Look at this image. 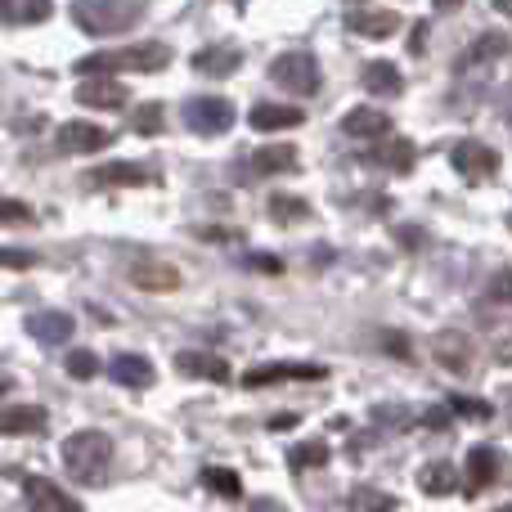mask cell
<instances>
[{
	"instance_id": "2",
	"label": "cell",
	"mask_w": 512,
	"mask_h": 512,
	"mask_svg": "<svg viewBox=\"0 0 512 512\" xmlns=\"http://www.w3.org/2000/svg\"><path fill=\"white\" fill-rule=\"evenodd\" d=\"M59 454H63L68 477L81 481V486H90V481H99L108 472V463H113V436L95 432V427H81V432H72L68 441H63Z\"/></svg>"
},
{
	"instance_id": "46",
	"label": "cell",
	"mask_w": 512,
	"mask_h": 512,
	"mask_svg": "<svg viewBox=\"0 0 512 512\" xmlns=\"http://www.w3.org/2000/svg\"><path fill=\"white\" fill-rule=\"evenodd\" d=\"M504 414H508V423H512V387H504Z\"/></svg>"
},
{
	"instance_id": "44",
	"label": "cell",
	"mask_w": 512,
	"mask_h": 512,
	"mask_svg": "<svg viewBox=\"0 0 512 512\" xmlns=\"http://www.w3.org/2000/svg\"><path fill=\"white\" fill-rule=\"evenodd\" d=\"M265 427H270V432H288V427H297V414H274Z\"/></svg>"
},
{
	"instance_id": "11",
	"label": "cell",
	"mask_w": 512,
	"mask_h": 512,
	"mask_svg": "<svg viewBox=\"0 0 512 512\" xmlns=\"http://www.w3.org/2000/svg\"><path fill=\"white\" fill-rule=\"evenodd\" d=\"M140 185H158L149 167L140 162H108V167H95L86 176V189H140Z\"/></svg>"
},
{
	"instance_id": "9",
	"label": "cell",
	"mask_w": 512,
	"mask_h": 512,
	"mask_svg": "<svg viewBox=\"0 0 512 512\" xmlns=\"http://www.w3.org/2000/svg\"><path fill=\"white\" fill-rule=\"evenodd\" d=\"M113 140L117 135L95 122H63L59 135H54V149L59 153H104Z\"/></svg>"
},
{
	"instance_id": "28",
	"label": "cell",
	"mask_w": 512,
	"mask_h": 512,
	"mask_svg": "<svg viewBox=\"0 0 512 512\" xmlns=\"http://www.w3.org/2000/svg\"><path fill=\"white\" fill-rule=\"evenodd\" d=\"M508 50H512V41H508L504 32H486V36H477V41L468 45V54H463V68H481V63H499Z\"/></svg>"
},
{
	"instance_id": "22",
	"label": "cell",
	"mask_w": 512,
	"mask_h": 512,
	"mask_svg": "<svg viewBox=\"0 0 512 512\" xmlns=\"http://www.w3.org/2000/svg\"><path fill=\"white\" fill-rule=\"evenodd\" d=\"M373 162L396 171V176H409L418 162V149H414V140H405V135H387V140H378V149H373Z\"/></svg>"
},
{
	"instance_id": "1",
	"label": "cell",
	"mask_w": 512,
	"mask_h": 512,
	"mask_svg": "<svg viewBox=\"0 0 512 512\" xmlns=\"http://www.w3.org/2000/svg\"><path fill=\"white\" fill-rule=\"evenodd\" d=\"M171 63V45L162 41H135V45H122V50H99V54H86L77 59V77H113V72H158Z\"/></svg>"
},
{
	"instance_id": "25",
	"label": "cell",
	"mask_w": 512,
	"mask_h": 512,
	"mask_svg": "<svg viewBox=\"0 0 512 512\" xmlns=\"http://www.w3.org/2000/svg\"><path fill=\"white\" fill-rule=\"evenodd\" d=\"M45 423H50V414L41 405H14L0 414V436H36Z\"/></svg>"
},
{
	"instance_id": "47",
	"label": "cell",
	"mask_w": 512,
	"mask_h": 512,
	"mask_svg": "<svg viewBox=\"0 0 512 512\" xmlns=\"http://www.w3.org/2000/svg\"><path fill=\"white\" fill-rule=\"evenodd\" d=\"M432 5H436V9H459L463 0H432Z\"/></svg>"
},
{
	"instance_id": "13",
	"label": "cell",
	"mask_w": 512,
	"mask_h": 512,
	"mask_svg": "<svg viewBox=\"0 0 512 512\" xmlns=\"http://www.w3.org/2000/svg\"><path fill=\"white\" fill-rule=\"evenodd\" d=\"M72 333H77V319L68 310H36V315H27V337L41 346H63L72 342Z\"/></svg>"
},
{
	"instance_id": "21",
	"label": "cell",
	"mask_w": 512,
	"mask_h": 512,
	"mask_svg": "<svg viewBox=\"0 0 512 512\" xmlns=\"http://www.w3.org/2000/svg\"><path fill=\"white\" fill-rule=\"evenodd\" d=\"M495 477H499V450L495 445H472L468 450V495H481L486 486H495Z\"/></svg>"
},
{
	"instance_id": "23",
	"label": "cell",
	"mask_w": 512,
	"mask_h": 512,
	"mask_svg": "<svg viewBox=\"0 0 512 512\" xmlns=\"http://www.w3.org/2000/svg\"><path fill=\"white\" fill-rule=\"evenodd\" d=\"M248 122L261 135H274V131H297V126L306 122V113H301V108H292V104H256Z\"/></svg>"
},
{
	"instance_id": "27",
	"label": "cell",
	"mask_w": 512,
	"mask_h": 512,
	"mask_svg": "<svg viewBox=\"0 0 512 512\" xmlns=\"http://www.w3.org/2000/svg\"><path fill=\"white\" fill-rule=\"evenodd\" d=\"M454 486H459V472L450 468V459H436V463H427V468L418 472V490L432 495V499L454 495Z\"/></svg>"
},
{
	"instance_id": "33",
	"label": "cell",
	"mask_w": 512,
	"mask_h": 512,
	"mask_svg": "<svg viewBox=\"0 0 512 512\" xmlns=\"http://www.w3.org/2000/svg\"><path fill=\"white\" fill-rule=\"evenodd\" d=\"M162 126H167V113H162V104H140L131 113V131L135 135H162Z\"/></svg>"
},
{
	"instance_id": "41",
	"label": "cell",
	"mask_w": 512,
	"mask_h": 512,
	"mask_svg": "<svg viewBox=\"0 0 512 512\" xmlns=\"http://www.w3.org/2000/svg\"><path fill=\"white\" fill-rule=\"evenodd\" d=\"M396 243H400L405 252H418V248H423V230H414V225H400V230H396Z\"/></svg>"
},
{
	"instance_id": "7",
	"label": "cell",
	"mask_w": 512,
	"mask_h": 512,
	"mask_svg": "<svg viewBox=\"0 0 512 512\" xmlns=\"http://www.w3.org/2000/svg\"><path fill=\"white\" fill-rule=\"evenodd\" d=\"M450 162H454V171H459L468 185H481V180H490L499 171V153L490 149V144H481V140H459L450 149Z\"/></svg>"
},
{
	"instance_id": "39",
	"label": "cell",
	"mask_w": 512,
	"mask_h": 512,
	"mask_svg": "<svg viewBox=\"0 0 512 512\" xmlns=\"http://www.w3.org/2000/svg\"><path fill=\"white\" fill-rule=\"evenodd\" d=\"M450 423H454L450 405H432V409H427V414H423V427H427V432H445V427H450Z\"/></svg>"
},
{
	"instance_id": "37",
	"label": "cell",
	"mask_w": 512,
	"mask_h": 512,
	"mask_svg": "<svg viewBox=\"0 0 512 512\" xmlns=\"http://www.w3.org/2000/svg\"><path fill=\"white\" fill-rule=\"evenodd\" d=\"M378 346H387L391 360H414V342H409L405 333H396V328H382V333H378Z\"/></svg>"
},
{
	"instance_id": "26",
	"label": "cell",
	"mask_w": 512,
	"mask_h": 512,
	"mask_svg": "<svg viewBox=\"0 0 512 512\" xmlns=\"http://www.w3.org/2000/svg\"><path fill=\"white\" fill-rule=\"evenodd\" d=\"M54 14V0H0V23L9 27H32Z\"/></svg>"
},
{
	"instance_id": "8",
	"label": "cell",
	"mask_w": 512,
	"mask_h": 512,
	"mask_svg": "<svg viewBox=\"0 0 512 512\" xmlns=\"http://www.w3.org/2000/svg\"><path fill=\"white\" fill-rule=\"evenodd\" d=\"M432 355L445 373H454V378H463V373L477 364V346H472V337L459 333V328H441V333L432 337Z\"/></svg>"
},
{
	"instance_id": "35",
	"label": "cell",
	"mask_w": 512,
	"mask_h": 512,
	"mask_svg": "<svg viewBox=\"0 0 512 512\" xmlns=\"http://www.w3.org/2000/svg\"><path fill=\"white\" fill-rule=\"evenodd\" d=\"M63 369H68V378L77 382H90L99 373V355L95 351H68V360H63Z\"/></svg>"
},
{
	"instance_id": "18",
	"label": "cell",
	"mask_w": 512,
	"mask_h": 512,
	"mask_svg": "<svg viewBox=\"0 0 512 512\" xmlns=\"http://www.w3.org/2000/svg\"><path fill=\"white\" fill-rule=\"evenodd\" d=\"M243 63V50L239 45H207V50H194V72H203V77H234Z\"/></svg>"
},
{
	"instance_id": "10",
	"label": "cell",
	"mask_w": 512,
	"mask_h": 512,
	"mask_svg": "<svg viewBox=\"0 0 512 512\" xmlns=\"http://www.w3.org/2000/svg\"><path fill=\"white\" fill-rule=\"evenodd\" d=\"M126 279L140 292H176L180 288V270L158 261V256H135V261L126 265Z\"/></svg>"
},
{
	"instance_id": "45",
	"label": "cell",
	"mask_w": 512,
	"mask_h": 512,
	"mask_svg": "<svg viewBox=\"0 0 512 512\" xmlns=\"http://www.w3.org/2000/svg\"><path fill=\"white\" fill-rule=\"evenodd\" d=\"M499 360H504V364H512V337H504V342H499Z\"/></svg>"
},
{
	"instance_id": "15",
	"label": "cell",
	"mask_w": 512,
	"mask_h": 512,
	"mask_svg": "<svg viewBox=\"0 0 512 512\" xmlns=\"http://www.w3.org/2000/svg\"><path fill=\"white\" fill-rule=\"evenodd\" d=\"M342 135L346 140H387L391 135V117L373 104H360L342 117Z\"/></svg>"
},
{
	"instance_id": "4",
	"label": "cell",
	"mask_w": 512,
	"mask_h": 512,
	"mask_svg": "<svg viewBox=\"0 0 512 512\" xmlns=\"http://www.w3.org/2000/svg\"><path fill=\"white\" fill-rule=\"evenodd\" d=\"M270 81H274L279 90H288V95H315L324 77H319L315 54L288 50V54H279V59L270 63Z\"/></svg>"
},
{
	"instance_id": "12",
	"label": "cell",
	"mask_w": 512,
	"mask_h": 512,
	"mask_svg": "<svg viewBox=\"0 0 512 512\" xmlns=\"http://www.w3.org/2000/svg\"><path fill=\"white\" fill-rule=\"evenodd\" d=\"M23 504H27V512H81L77 495H68L63 486H54L50 477H27L23 481Z\"/></svg>"
},
{
	"instance_id": "20",
	"label": "cell",
	"mask_w": 512,
	"mask_h": 512,
	"mask_svg": "<svg viewBox=\"0 0 512 512\" xmlns=\"http://www.w3.org/2000/svg\"><path fill=\"white\" fill-rule=\"evenodd\" d=\"M301 167L297 144H265V149L252 153V171L256 176H292Z\"/></svg>"
},
{
	"instance_id": "6",
	"label": "cell",
	"mask_w": 512,
	"mask_h": 512,
	"mask_svg": "<svg viewBox=\"0 0 512 512\" xmlns=\"http://www.w3.org/2000/svg\"><path fill=\"white\" fill-rule=\"evenodd\" d=\"M185 126L194 135H225L234 126V104L225 95H194L185 99Z\"/></svg>"
},
{
	"instance_id": "42",
	"label": "cell",
	"mask_w": 512,
	"mask_h": 512,
	"mask_svg": "<svg viewBox=\"0 0 512 512\" xmlns=\"http://www.w3.org/2000/svg\"><path fill=\"white\" fill-rule=\"evenodd\" d=\"M0 265H14V270H27V265H36L32 252H14V248H0Z\"/></svg>"
},
{
	"instance_id": "36",
	"label": "cell",
	"mask_w": 512,
	"mask_h": 512,
	"mask_svg": "<svg viewBox=\"0 0 512 512\" xmlns=\"http://www.w3.org/2000/svg\"><path fill=\"white\" fill-rule=\"evenodd\" d=\"M373 423L387 427V432H405V427L414 423V414H409L405 405H373Z\"/></svg>"
},
{
	"instance_id": "5",
	"label": "cell",
	"mask_w": 512,
	"mask_h": 512,
	"mask_svg": "<svg viewBox=\"0 0 512 512\" xmlns=\"http://www.w3.org/2000/svg\"><path fill=\"white\" fill-rule=\"evenodd\" d=\"M328 369L324 364H301V360H274V364H252L243 369V387L261 391V387H279V382H324Z\"/></svg>"
},
{
	"instance_id": "30",
	"label": "cell",
	"mask_w": 512,
	"mask_h": 512,
	"mask_svg": "<svg viewBox=\"0 0 512 512\" xmlns=\"http://www.w3.org/2000/svg\"><path fill=\"white\" fill-rule=\"evenodd\" d=\"M265 216H270L274 225H301L310 216V203L297 194H274L270 203H265Z\"/></svg>"
},
{
	"instance_id": "14",
	"label": "cell",
	"mask_w": 512,
	"mask_h": 512,
	"mask_svg": "<svg viewBox=\"0 0 512 512\" xmlns=\"http://www.w3.org/2000/svg\"><path fill=\"white\" fill-rule=\"evenodd\" d=\"M126 86L117 77H86L77 86V104L86 108H99V113H117V108H126Z\"/></svg>"
},
{
	"instance_id": "17",
	"label": "cell",
	"mask_w": 512,
	"mask_h": 512,
	"mask_svg": "<svg viewBox=\"0 0 512 512\" xmlns=\"http://www.w3.org/2000/svg\"><path fill=\"white\" fill-rule=\"evenodd\" d=\"M346 27H351L355 36H369V41H387V36L400 27V14L396 9H351V14H346Z\"/></svg>"
},
{
	"instance_id": "24",
	"label": "cell",
	"mask_w": 512,
	"mask_h": 512,
	"mask_svg": "<svg viewBox=\"0 0 512 512\" xmlns=\"http://www.w3.org/2000/svg\"><path fill=\"white\" fill-rule=\"evenodd\" d=\"M360 81H364V90H369V95H378V99H396L400 90H405V77H400V68H396V63H387V59L364 63Z\"/></svg>"
},
{
	"instance_id": "19",
	"label": "cell",
	"mask_w": 512,
	"mask_h": 512,
	"mask_svg": "<svg viewBox=\"0 0 512 512\" xmlns=\"http://www.w3.org/2000/svg\"><path fill=\"white\" fill-rule=\"evenodd\" d=\"M176 369L185 373V378H207V382H230L234 378L230 364H225L221 355H212V351H180Z\"/></svg>"
},
{
	"instance_id": "43",
	"label": "cell",
	"mask_w": 512,
	"mask_h": 512,
	"mask_svg": "<svg viewBox=\"0 0 512 512\" xmlns=\"http://www.w3.org/2000/svg\"><path fill=\"white\" fill-rule=\"evenodd\" d=\"M248 265H252V270H265V274H283V261H279V256H265V252L248 256Z\"/></svg>"
},
{
	"instance_id": "29",
	"label": "cell",
	"mask_w": 512,
	"mask_h": 512,
	"mask_svg": "<svg viewBox=\"0 0 512 512\" xmlns=\"http://www.w3.org/2000/svg\"><path fill=\"white\" fill-rule=\"evenodd\" d=\"M328 459H333V450H328L324 436H315V441H301V445H292V450H288V468L292 472H315V468H324Z\"/></svg>"
},
{
	"instance_id": "16",
	"label": "cell",
	"mask_w": 512,
	"mask_h": 512,
	"mask_svg": "<svg viewBox=\"0 0 512 512\" xmlns=\"http://www.w3.org/2000/svg\"><path fill=\"white\" fill-rule=\"evenodd\" d=\"M108 378H113L117 387L144 391V387H153V378H158V369H153V360H144V355L122 351V355H113V364H108Z\"/></svg>"
},
{
	"instance_id": "3",
	"label": "cell",
	"mask_w": 512,
	"mask_h": 512,
	"mask_svg": "<svg viewBox=\"0 0 512 512\" xmlns=\"http://www.w3.org/2000/svg\"><path fill=\"white\" fill-rule=\"evenodd\" d=\"M149 14V0H72V23L86 36H113Z\"/></svg>"
},
{
	"instance_id": "31",
	"label": "cell",
	"mask_w": 512,
	"mask_h": 512,
	"mask_svg": "<svg viewBox=\"0 0 512 512\" xmlns=\"http://www.w3.org/2000/svg\"><path fill=\"white\" fill-rule=\"evenodd\" d=\"M346 512H396V499L378 486H355L346 495Z\"/></svg>"
},
{
	"instance_id": "34",
	"label": "cell",
	"mask_w": 512,
	"mask_h": 512,
	"mask_svg": "<svg viewBox=\"0 0 512 512\" xmlns=\"http://www.w3.org/2000/svg\"><path fill=\"white\" fill-rule=\"evenodd\" d=\"M450 414L472 418V423H486V418L495 414V405H490V400H472V396H450Z\"/></svg>"
},
{
	"instance_id": "32",
	"label": "cell",
	"mask_w": 512,
	"mask_h": 512,
	"mask_svg": "<svg viewBox=\"0 0 512 512\" xmlns=\"http://www.w3.org/2000/svg\"><path fill=\"white\" fill-rule=\"evenodd\" d=\"M203 486L212 490V495H221V499H239L243 495L239 472H230V468H203Z\"/></svg>"
},
{
	"instance_id": "50",
	"label": "cell",
	"mask_w": 512,
	"mask_h": 512,
	"mask_svg": "<svg viewBox=\"0 0 512 512\" xmlns=\"http://www.w3.org/2000/svg\"><path fill=\"white\" fill-rule=\"evenodd\" d=\"M495 512H512V504H504V508H495Z\"/></svg>"
},
{
	"instance_id": "38",
	"label": "cell",
	"mask_w": 512,
	"mask_h": 512,
	"mask_svg": "<svg viewBox=\"0 0 512 512\" xmlns=\"http://www.w3.org/2000/svg\"><path fill=\"white\" fill-rule=\"evenodd\" d=\"M36 212L23 203V198H0V225H32Z\"/></svg>"
},
{
	"instance_id": "40",
	"label": "cell",
	"mask_w": 512,
	"mask_h": 512,
	"mask_svg": "<svg viewBox=\"0 0 512 512\" xmlns=\"http://www.w3.org/2000/svg\"><path fill=\"white\" fill-rule=\"evenodd\" d=\"M486 297H490V301H512V270H499L495 279H490Z\"/></svg>"
},
{
	"instance_id": "48",
	"label": "cell",
	"mask_w": 512,
	"mask_h": 512,
	"mask_svg": "<svg viewBox=\"0 0 512 512\" xmlns=\"http://www.w3.org/2000/svg\"><path fill=\"white\" fill-rule=\"evenodd\" d=\"M495 9H499V14H508V18H512V0H495Z\"/></svg>"
},
{
	"instance_id": "49",
	"label": "cell",
	"mask_w": 512,
	"mask_h": 512,
	"mask_svg": "<svg viewBox=\"0 0 512 512\" xmlns=\"http://www.w3.org/2000/svg\"><path fill=\"white\" fill-rule=\"evenodd\" d=\"M5 391H9V378H0V396H5Z\"/></svg>"
}]
</instances>
